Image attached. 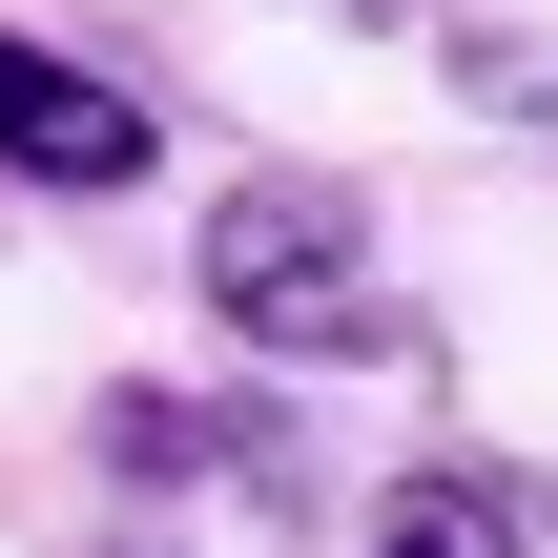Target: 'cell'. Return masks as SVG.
<instances>
[{
    "mask_svg": "<svg viewBox=\"0 0 558 558\" xmlns=\"http://www.w3.org/2000/svg\"><path fill=\"white\" fill-rule=\"evenodd\" d=\"M186 290H207V331L290 352V373H331V352H393V331H414V311H393V248H373V207H352L331 166H248V186H207V248H186Z\"/></svg>",
    "mask_w": 558,
    "mask_h": 558,
    "instance_id": "cell-1",
    "label": "cell"
},
{
    "mask_svg": "<svg viewBox=\"0 0 558 558\" xmlns=\"http://www.w3.org/2000/svg\"><path fill=\"white\" fill-rule=\"evenodd\" d=\"M0 166L104 207V186H145V166H166V124H145L104 62H62V41H21V21H0Z\"/></svg>",
    "mask_w": 558,
    "mask_h": 558,
    "instance_id": "cell-2",
    "label": "cell"
},
{
    "mask_svg": "<svg viewBox=\"0 0 558 558\" xmlns=\"http://www.w3.org/2000/svg\"><path fill=\"white\" fill-rule=\"evenodd\" d=\"M352 558H538V538H518L497 476H393V497L352 518Z\"/></svg>",
    "mask_w": 558,
    "mask_h": 558,
    "instance_id": "cell-3",
    "label": "cell"
},
{
    "mask_svg": "<svg viewBox=\"0 0 558 558\" xmlns=\"http://www.w3.org/2000/svg\"><path fill=\"white\" fill-rule=\"evenodd\" d=\"M352 21H414V0H352Z\"/></svg>",
    "mask_w": 558,
    "mask_h": 558,
    "instance_id": "cell-4",
    "label": "cell"
}]
</instances>
